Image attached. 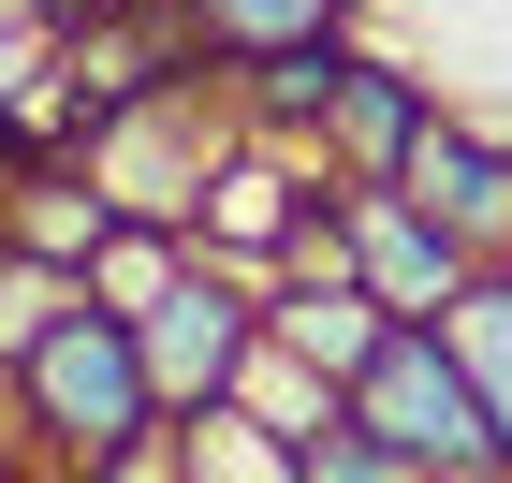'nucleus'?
<instances>
[{
	"label": "nucleus",
	"mask_w": 512,
	"mask_h": 483,
	"mask_svg": "<svg viewBox=\"0 0 512 483\" xmlns=\"http://www.w3.org/2000/svg\"><path fill=\"white\" fill-rule=\"evenodd\" d=\"M0 410L30 425L44 454H74V469H176V410H161V381H147V337H132V308H59L30 337V352L0 366Z\"/></svg>",
	"instance_id": "obj_1"
},
{
	"label": "nucleus",
	"mask_w": 512,
	"mask_h": 483,
	"mask_svg": "<svg viewBox=\"0 0 512 483\" xmlns=\"http://www.w3.org/2000/svg\"><path fill=\"white\" fill-rule=\"evenodd\" d=\"M352 410H366L425 483H498V469H512V425H498V396H483V366H469L454 322H395L381 366L352 381Z\"/></svg>",
	"instance_id": "obj_2"
},
{
	"label": "nucleus",
	"mask_w": 512,
	"mask_h": 483,
	"mask_svg": "<svg viewBox=\"0 0 512 483\" xmlns=\"http://www.w3.org/2000/svg\"><path fill=\"white\" fill-rule=\"evenodd\" d=\"M132 337H147V381H161V410L191 425V410H220V396L249 381V352H264V293H249L235 264L205 249V264H191L176 293H147V308H132Z\"/></svg>",
	"instance_id": "obj_3"
},
{
	"label": "nucleus",
	"mask_w": 512,
	"mask_h": 483,
	"mask_svg": "<svg viewBox=\"0 0 512 483\" xmlns=\"http://www.w3.org/2000/svg\"><path fill=\"white\" fill-rule=\"evenodd\" d=\"M395 176H410V191H425L483 264H512V147H483L469 118H425V147L395 161Z\"/></svg>",
	"instance_id": "obj_4"
},
{
	"label": "nucleus",
	"mask_w": 512,
	"mask_h": 483,
	"mask_svg": "<svg viewBox=\"0 0 512 483\" xmlns=\"http://www.w3.org/2000/svg\"><path fill=\"white\" fill-rule=\"evenodd\" d=\"M425 88L395 74V59H352V88H337V103H322V161H337V176H395V161L425 147Z\"/></svg>",
	"instance_id": "obj_5"
},
{
	"label": "nucleus",
	"mask_w": 512,
	"mask_h": 483,
	"mask_svg": "<svg viewBox=\"0 0 512 483\" xmlns=\"http://www.w3.org/2000/svg\"><path fill=\"white\" fill-rule=\"evenodd\" d=\"M352 15V0H191V30L220 44V59H278V44H322Z\"/></svg>",
	"instance_id": "obj_6"
},
{
	"label": "nucleus",
	"mask_w": 512,
	"mask_h": 483,
	"mask_svg": "<svg viewBox=\"0 0 512 483\" xmlns=\"http://www.w3.org/2000/svg\"><path fill=\"white\" fill-rule=\"evenodd\" d=\"M454 337H469L483 396H498V425H512V264H483V279H469V308H454Z\"/></svg>",
	"instance_id": "obj_7"
},
{
	"label": "nucleus",
	"mask_w": 512,
	"mask_h": 483,
	"mask_svg": "<svg viewBox=\"0 0 512 483\" xmlns=\"http://www.w3.org/2000/svg\"><path fill=\"white\" fill-rule=\"evenodd\" d=\"M44 15H59V30H74V15H118V0H44Z\"/></svg>",
	"instance_id": "obj_8"
},
{
	"label": "nucleus",
	"mask_w": 512,
	"mask_h": 483,
	"mask_svg": "<svg viewBox=\"0 0 512 483\" xmlns=\"http://www.w3.org/2000/svg\"><path fill=\"white\" fill-rule=\"evenodd\" d=\"M176 15H191V0H176Z\"/></svg>",
	"instance_id": "obj_9"
}]
</instances>
